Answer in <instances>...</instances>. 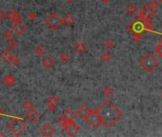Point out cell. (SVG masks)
Wrapping results in <instances>:
<instances>
[{"label": "cell", "instance_id": "cell-23", "mask_svg": "<svg viewBox=\"0 0 162 137\" xmlns=\"http://www.w3.org/2000/svg\"><path fill=\"white\" fill-rule=\"evenodd\" d=\"M70 59H71L70 55H69V53H62L60 54V56H59V60H60V61L64 64L69 62Z\"/></svg>", "mask_w": 162, "mask_h": 137}, {"label": "cell", "instance_id": "cell-21", "mask_svg": "<svg viewBox=\"0 0 162 137\" xmlns=\"http://www.w3.org/2000/svg\"><path fill=\"white\" fill-rule=\"evenodd\" d=\"M102 92H103L104 96L110 97L114 93V89L111 87V86H106V87L103 89V91H102Z\"/></svg>", "mask_w": 162, "mask_h": 137}, {"label": "cell", "instance_id": "cell-39", "mask_svg": "<svg viewBox=\"0 0 162 137\" xmlns=\"http://www.w3.org/2000/svg\"><path fill=\"white\" fill-rule=\"evenodd\" d=\"M159 1H160V2H161V3H162V0H159Z\"/></svg>", "mask_w": 162, "mask_h": 137}, {"label": "cell", "instance_id": "cell-32", "mask_svg": "<svg viewBox=\"0 0 162 137\" xmlns=\"http://www.w3.org/2000/svg\"><path fill=\"white\" fill-rule=\"evenodd\" d=\"M150 5H151L153 9H155V10H157V8H158V6H159V3H158V1H156V0H152L151 3H150Z\"/></svg>", "mask_w": 162, "mask_h": 137}, {"label": "cell", "instance_id": "cell-2", "mask_svg": "<svg viewBox=\"0 0 162 137\" xmlns=\"http://www.w3.org/2000/svg\"><path fill=\"white\" fill-rule=\"evenodd\" d=\"M127 29L128 31L132 33V37H133V39L135 41L141 39L145 32L147 31L146 26H145V21L139 18L135 19L131 24H129Z\"/></svg>", "mask_w": 162, "mask_h": 137}, {"label": "cell", "instance_id": "cell-34", "mask_svg": "<svg viewBox=\"0 0 162 137\" xmlns=\"http://www.w3.org/2000/svg\"><path fill=\"white\" fill-rule=\"evenodd\" d=\"M29 18L31 19V20L36 19V14H35V12H31V14H29Z\"/></svg>", "mask_w": 162, "mask_h": 137}, {"label": "cell", "instance_id": "cell-30", "mask_svg": "<svg viewBox=\"0 0 162 137\" xmlns=\"http://www.w3.org/2000/svg\"><path fill=\"white\" fill-rule=\"evenodd\" d=\"M114 41H113V40L108 39L107 41L105 42V48L107 49V50L113 49V48H114Z\"/></svg>", "mask_w": 162, "mask_h": 137}, {"label": "cell", "instance_id": "cell-19", "mask_svg": "<svg viewBox=\"0 0 162 137\" xmlns=\"http://www.w3.org/2000/svg\"><path fill=\"white\" fill-rule=\"evenodd\" d=\"M126 11H127V14L131 15V16H133L135 15L136 12H137V7H136L135 4H130V5H128L127 9H126Z\"/></svg>", "mask_w": 162, "mask_h": 137}, {"label": "cell", "instance_id": "cell-7", "mask_svg": "<svg viewBox=\"0 0 162 137\" xmlns=\"http://www.w3.org/2000/svg\"><path fill=\"white\" fill-rule=\"evenodd\" d=\"M155 12H156L155 9H153L150 4H148V5H145L141 10L139 11L138 18L143 21H149L155 16Z\"/></svg>", "mask_w": 162, "mask_h": 137}, {"label": "cell", "instance_id": "cell-11", "mask_svg": "<svg viewBox=\"0 0 162 137\" xmlns=\"http://www.w3.org/2000/svg\"><path fill=\"white\" fill-rule=\"evenodd\" d=\"M6 16H7V18L9 19L11 22H12V23H18V22H20V21H21L20 14L15 10H12V9L7 12Z\"/></svg>", "mask_w": 162, "mask_h": 137}, {"label": "cell", "instance_id": "cell-16", "mask_svg": "<svg viewBox=\"0 0 162 137\" xmlns=\"http://www.w3.org/2000/svg\"><path fill=\"white\" fill-rule=\"evenodd\" d=\"M76 115L77 114H76L72 110L67 109V110H64V112L62 113V117L65 119L67 122H70V121H72V120L75 118Z\"/></svg>", "mask_w": 162, "mask_h": 137}, {"label": "cell", "instance_id": "cell-10", "mask_svg": "<svg viewBox=\"0 0 162 137\" xmlns=\"http://www.w3.org/2000/svg\"><path fill=\"white\" fill-rule=\"evenodd\" d=\"M40 133H41V135L46 136V137L53 136L54 134V128L51 125V124L45 123L40 128Z\"/></svg>", "mask_w": 162, "mask_h": 137}, {"label": "cell", "instance_id": "cell-26", "mask_svg": "<svg viewBox=\"0 0 162 137\" xmlns=\"http://www.w3.org/2000/svg\"><path fill=\"white\" fill-rule=\"evenodd\" d=\"M45 53V49L42 47L41 45L37 46L36 49H35V54L37 55V56H42Z\"/></svg>", "mask_w": 162, "mask_h": 137}, {"label": "cell", "instance_id": "cell-4", "mask_svg": "<svg viewBox=\"0 0 162 137\" xmlns=\"http://www.w3.org/2000/svg\"><path fill=\"white\" fill-rule=\"evenodd\" d=\"M8 128L14 135L18 136L27 130V124L20 119H14L9 123Z\"/></svg>", "mask_w": 162, "mask_h": 137}, {"label": "cell", "instance_id": "cell-15", "mask_svg": "<svg viewBox=\"0 0 162 137\" xmlns=\"http://www.w3.org/2000/svg\"><path fill=\"white\" fill-rule=\"evenodd\" d=\"M74 50L75 51L76 53L82 54V53H84L85 51L87 50V46H86V44H85L84 42H82V41H77L74 45Z\"/></svg>", "mask_w": 162, "mask_h": 137}, {"label": "cell", "instance_id": "cell-24", "mask_svg": "<svg viewBox=\"0 0 162 137\" xmlns=\"http://www.w3.org/2000/svg\"><path fill=\"white\" fill-rule=\"evenodd\" d=\"M155 53L162 58V39L155 46Z\"/></svg>", "mask_w": 162, "mask_h": 137}, {"label": "cell", "instance_id": "cell-28", "mask_svg": "<svg viewBox=\"0 0 162 137\" xmlns=\"http://www.w3.org/2000/svg\"><path fill=\"white\" fill-rule=\"evenodd\" d=\"M56 123H57V125H58L59 127H61V128H64L66 127V125H67V123H68V122H67L66 120L61 116L59 119H57Z\"/></svg>", "mask_w": 162, "mask_h": 137}, {"label": "cell", "instance_id": "cell-25", "mask_svg": "<svg viewBox=\"0 0 162 137\" xmlns=\"http://www.w3.org/2000/svg\"><path fill=\"white\" fill-rule=\"evenodd\" d=\"M17 44H18V42H17V40L15 39V38H10L9 39V41H8V46L10 47V49H14L16 46H17Z\"/></svg>", "mask_w": 162, "mask_h": 137}, {"label": "cell", "instance_id": "cell-6", "mask_svg": "<svg viewBox=\"0 0 162 137\" xmlns=\"http://www.w3.org/2000/svg\"><path fill=\"white\" fill-rule=\"evenodd\" d=\"M85 121H86L91 127L95 128L102 125V119H101V116L97 110H91L90 114H89L87 118L85 119Z\"/></svg>", "mask_w": 162, "mask_h": 137}, {"label": "cell", "instance_id": "cell-17", "mask_svg": "<svg viewBox=\"0 0 162 137\" xmlns=\"http://www.w3.org/2000/svg\"><path fill=\"white\" fill-rule=\"evenodd\" d=\"M42 66H43L46 70H52L55 66V62L52 57L47 56L42 60Z\"/></svg>", "mask_w": 162, "mask_h": 137}, {"label": "cell", "instance_id": "cell-13", "mask_svg": "<svg viewBox=\"0 0 162 137\" xmlns=\"http://www.w3.org/2000/svg\"><path fill=\"white\" fill-rule=\"evenodd\" d=\"M91 110H91L90 108H89V107H88L86 104H83V105L79 108V110H77V112H76V114H77L80 118H82V119L85 120V119L87 118L88 115L90 114Z\"/></svg>", "mask_w": 162, "mask_h": 137}, {"label": "cell", "instance_id": "cell-27", "mask_svg": "<svg viewBox=\"0 0 162 137\" xmlns=\"http://www.w3.org/2000/svg\"><path fill=\"white\" fill-rule=\"evenodd\" d=\"M23 109L25 110H33V103L31 102V101H26L23 104Z\"/></svg>", "mask_w": 162, "mask_h": 137}, {"label": "cell", "instance_id": "cell-12", "mask_svg": "<svg viewBox=\"0 0 162 137\" xmlns=\"http://www.w3.org/2000/svg\"><path fill=\"white\" fill-rule=\"evenodd\" d=\"M26 118L29 120L30 122L35 123V122L38 121V120H39V118H40V114L38 113L35 109H33V110H28V111H27V113H26Z\"/></svg>", "mask_w": 162, "mask_h": 137}, {"label": "cell", "instance_id": "cell-29", "mask_svg": "<svg viewBox=\"0 0 162 137\" xmlns=\"http://www.w3.org/2000/svg\"><path fill=\"white\" fill-rule=\"evenodd\" d=\"M58 101H59L58 98L55 95H51L49 97V99H48V103H51V104H54V105H57Z\"/></svg>", "mask_w": 162, "mask_h": 137}, {"label": "cell", "instance_id": "cell-35", "mask_svg": "<svg viewBox=\"0 0 162 137\" xmlns=\"http://www.w3.org/2000/svg\"><path fill=\"white\" fill-rule=\"evenodd\" d=\"M4 17H7V16H6V14H4V12H3L2 11H0V20H1V19H3Z\"/></svg>", "mask_w": 162, "mask_h": 137}, {"label": "cell", "instance_id": "cell-22", "mask_svg": "<svg viewBox=\"0 0 162 137\" xmlns=\"http://www.w3.org/2000/svg\"><path fill=\"white\" fill-rule=\"evenodd\" d=\"M101 59H102V61H103V62L109 63L111 60L113 59V56H112V54H111L110 53L106 51V53H103L101 54Z\"/></svg>", "mask_w": 162, "mask_h": 137}, {"label": "cell", "instance_id": "cell-1", "mask_svg": "<svg viewBox=\"0 0 162 137\" xmlns=\"http://www.w3.org/2000/svg\"><path fill=\"white\" fill-rule=\"evenodd\" d=\"M96 110L101 116L102 125L106 128H110L116 125L123 115L120 109L111 100H106Z\"/></svg>", "mask_w": 162, "mask_h": 137}, {"label": "cell", "instance_id": "cell-9", "mask_svg": "<svg viewBox=\"0 0 162 137\" xmlns=\"http://www.w3.org/2000/svg\"><path fill=\"white\" fill-rule=\"evenodd\" d=\"M64 130H65V131L67 132L68 135L74 136L75 134H77V132L80 131V128L77 124L72 120V121H70V122L67 123V125L65 128H64Z\"/></svg>", "mask_w": 162, "mask_h": 137}, {"label": "cell", "instance_id": "cell-20", "mask_svg": "<svg viewBox=\"0 0 162 137\" xmlns=\"http://www.w3.org/2000/svg\"><path fill=\"white\" fill-rule=\"evenodd\" d=\"M3 82H4V84H5L6 86H12L14 84V82H15V79L14 78V76H12V75H7L5 78H4V80H3Z\"/></svg>", "mask_w": 162, "mask_h": 137}, {"label": "cell", "instance_id": "cell-33", "mask_svg": "<svg viewBox=\"0 0 162 137\" xmlns=\"http://www.w3.org/2000/svg\"><path fill=\"white\" fill-rule=\"evenodd\" d=\"M55 109H56V105L48 103V110H50V111H54Z\"/></svg>", "mask_w": 162, "mask_h": 137}, {"label": "cell", "instance_id": "cell-36", "mask_svg": "<svg viewBox=\"0 0 162 137\" xmlns=\"http://www.w3.org/2000/svg\"><path fill=\"white\" fill-rule=\"evenodd\" d=\"M101 2H103V3H108V2H110L111 0H100Z\"/></svg>", "mask_w": 162, "mask_h": 137}, {"label": "cell", "instance_id": "cell-40", "mask_svg": "<svg viewBox=\"0 0 162 137\" xmlns=\"http://www.w3.org/2000/svg\"><path fill=\"white\" fill-rule=\"evenodd\" d=\"M161 97H162V93H161Z\"/></svg>", "mask_w": 162, "mask_h": 137}, {"label": "cell", "instance_id": "cell-8", "mask_svg": "<svg viewBox=\"0 0 162 137\" xmlns=\"http://www.w3.org/2000/svg\"><path fill=\"white\" fill-rule=\"evenodd\" d=\"M0 57L7 63L11 64L12 66H18L20 63V60L18 59V57L16 56L15 54H14L10 50H3L1 54H0Z\"/></svg>", "mask_w": 162, "mask_h": 137}, {"label": "cell", "instance_id": "cell-31", "mask_svg": "<svg viewBox=\"0 0 162 137\" xmlns=\"http://www.w3.org/2000/svg\"><path fill=\"white\" fill-rule=\"evenodd\" d=\"M145 26H146L147 31H152V30L153 29V23L152 22L151 20H149V21H145Z\"/></svg>", "mask_w": 162, "mask_h": 137}, {"label": "cell", "instance_id": "cell-3", "mask_svg": "<svg viewBox=\"0 0 162 137\" xmlns=\"http://www.w3.org/2000/svg\"><path fill=\"white\" fill-rule=\"evenodd\" d=\"M138 63L146 72H152L159 66V61L153 53H147L139 59Z\"/></svg>", "mask_w": 162, "mask_h": 137}, {"label": "cell", "instance_id": "cell-18", "mask_svg": "<svg viewBox=\"0 0 162 137\" xmlns=\"http://www.w3.org/2000/svg\"><path fill=\"white\" fill-rule=\"evenodd\" d=\"M62 21H63V24L64 25H66V26H68V27H70V26H72V24H74V16H72V14H66L65 15L63 16Z\"/></svg>", "mask_w": 162, "mask_h": 137}, {"label": "cell", "instance_id": "cell-5", "mask_svg": "<svg viewBox=\"0 0 162 137\" xmlns=\"http://www.w3.org/2000/svg\"><path fill=\"white\" fill-rule=\"evenodd\" d=\"M45 23L47 25V27H48L50 30H52V31H57V30L61 27L63 21L60 17L58 16L57 14L53 12V14H51L48 17H47Z\"/></svg>", "mask_w": 162, "mask_h": 137}, {"label": "cell", "instance_id": "cell-37", "mask_svg": "<svg viewBox=\"0 0 162 137\" xmlns=\"http://www.w3.org/2000/svg\"><path fill=\"white\" fill-rule=\"evenodd\" d=\"M66 1H68V2H72L74 0H66Z\"/></svg>", "mask_w": 162, "mask_h": 137}, {"label": "cell", "instance_id": "cell-38", "mask_svg": "<svg viewBox=\"0 0 162 137\" xmlns=\"http://www.w3.org/2000/svg\"><path fill=\"white\" fill-rule=\"evenodd\" d=\"M0 114H1V109H0Z\"/></svg>", "mask_w": 162, "mask_h": 137}, {"label": "cell", "instance_id": "cell-14", "mask_svg": "<svg viewBox=\"0 0 162 137\" xmlns=\"http://www.w3.org/2000/svg\"><path fill=\"white\" fill-rule=\"evenodd\" d=\"M26 31H27V27L21 22L14 23V25L12 26V32L17 34V35H22Z\"/></svg>", "mask_w": 162, "mask_h": 137}]
</instances>
